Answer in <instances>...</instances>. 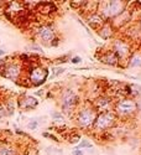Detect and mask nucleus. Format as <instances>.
Listing matches in <instances>:
<instances>
[{
  "instance_id": "nucleus-9",
  "label": "nucleus",
  "mask_w": 141,
  "mask_h": 155,
  "mask_svg": "<svg viewBox=\"0 0 141 155\" xmlns=\"http://www.w3.org/2000/svg\"><path fill=\"white\" fill-rule=\"evenodd\" d=\"M34 35H35V39H37L38 41H40L38 43H41V45H43V46H48V47H50L51 41L58 34H57L56 28H55L53 24L47 23V24L40 25L38 28L35 30Z\"/></svg>"
},
{
  "instance_id": "nucleus-5",
  "label": "nucleus",
  "mask_w": 141,
  "mask_h": 155,
  "mask_svg": "<svg viewBox=\"0 0 141 155\" xmlns=\"http://www.w3.org/2000/svg\"><path fill=\"white\" fill-rule=\"evenodd\" d=\"M116 122H118V117L115 116V113H114L113 110L100 112V113L97 114L95 121L93 123V127H92L90 132L98 133V134L99 133L103 134V133L113 129V128L116 125Z\"/></svg>"
},
{
  "instance_id": "nucleus-28",
  "label": "nucleus",
  "mask_w": 141,
  "mask_h": 155,
  "mask_svg": "<svg viewBox=\"0 0 141 155\" xmlns=\"http://www.w3.org/2000/svg\"><path fill=\"white\" fill-rule=\"evenodd\" d=\"M72 155H84V152L81 149H74L72 152Z\"/></svg>"
},
{
  "instance_id": "nucleus-6",
  "label": "nucleus",
  "mask_w": 141,
  "mask_h": 155,
  "mask_svg": "<svg viewBox=\"0 0 141 155\" xmlns=\"http://www.w3.org/2000/svg\"><path fill=\"white\" fill-rule=\"evenodd\" d=\"M24 73H25L24 65L19 60H14V57H10V59H6V63L1 70V72H0V76L10 79L12 82L19 83L21 78H23Z\"/></svg>"
},
{
  "instance_id": "nucleus-31",
  "label": "nucleus",
  "mask_w": 141,
  "mask_h": 155,
  "mask_svg": "<svg viewBox=\"0 0 141 155\" xmlns=\"http://www.w3.org/2000/svg\"><path fill=\"white\" fill-rule=\"evenodd\" d=\"M140 25H141V20H140Z\"/></svg>"
},
{
  "instance_id": "nucleus-19",
  "label": "nucleus",
  "mask_w": 141,
  "mask_h": 155,
  "mask_svg": "<svg viewBox=\"0 0 141 155\" xmlns=\"http://www.w3.org/2000/svg\"><path fill=\"white\" fill-rule=\"evenodd\" d=\"M93 148V144L90 143V141H88V140H82L81 139V141L77 144V149H92Z\"/></svg>"
},
{
  "instance_id": "nucleus-22",
  "label": "nucleus",
  "mask_w": 141,
  "mask_h": 155,
  "mask_svg": "<svg viewBox=\"0 0 141 155\" xmlns=\"http://www.w3.org/2000/svg\"><path fill=\"white\" fill-rule=\"evenodd\" d=\"M68 141L70 144H78L79 141H81V135L79 134H72V136H70V138H68Z\"/></svg>"
},
{
  "instance_id": "nucleus-2",
  "label": "nucleus",
  "mask_w": 141,
  "mask_h": 155,
  "mask_svg": "<svg viewBox=\"0 0 141 155\" xmlns=\"http://www.w3.org/2000/svg\"><path fill=\"white\" fill-rule=\"evenodd\" d=\"M97 110L94 109L92 103H84L79 104V107L76 109V112L73 113L74 122L76 125L79 129L83 130H90L93 127V123L97 117Z\"/></svg>"
},
{
  "instance_id": "nucleus-14",
  "label": "nucleus",
  "mask_w": 141,
  "mask_h": 155,
  "mask_svg": "<svg viewBox=\"0 0 141 155\" xmlns=\"http://www.w3.org/2000/svg\"><path fill=\"white\" fill-rule=\"evenodd\" d=\"M99 61L102 63L107 65V66H113V67H118L120 66V61H119L118 56L114 54V51H112L110 48L105 50L104 52H102V56L99 57Z\"/></svg>"
},
{
  "instance_id": "nucleus-7",
  "label": "nucleus",
  "mask_w": 141,
  "mask_h": 155,
  "mask_svg": "<svg viewBox=\"0 0 141 155\" xmlns=\"http://www.w3.org/2000/svg\"><path fill=\"white\" fill-rule=\"evenodd\" d=\"M113 112L115 116L121 119L124 118H130L138 112V102L133 98H127V97H123L121 99L114 102L113 105Z\"/></svg>"
},
{
  "instance_id": "nucleus-27",
  "label": "nucleus",
  "mask_w": 141,
  "mask_h": 155,
  "mask_svg": "<svg viewBox=\"0 0 141 155\" xmlns=\"http://www.w3.org/2000/svg\"><path fill=\"white\" fill-rule=\"evenodd\" d=\"M42 136H45V138H50V139L55 140V141H58V139H57L55 135H51L50 133H47V132H43V133H42Z\"/></svg>"
},
{
  "instance_id": "nucleus-17",
  "label": "nucleus",
  "mask_w": 141,
  "mask_h": 155,
  "mask_svg": "<svg viewBox=\"0 0 141 155\" xmlns=\"http://www.w3.org/2000/svg\"><path fill=\"white\" fill-rule=\"evenodd\" d=\"M127 62H129L127 63L129 67H141V54L140 52H135V54L130 56Z\"/></svg>"
},
{
  "instance_id": "nucleus-18",
  "label": "nucleus",
  "mask_w": 141,
  "mask_h": 155,
  "mask_svg": "<svg viewBox=\"0 0 141 155\" xmlns=\"http://www.w3.org/2000/svg\"><path fill=\"white\" fill-rule=\"evenodd\" d=\"M51 117L53 119V123H64V116L62 112H51Z\"/></svg>"
},
{
  "instance_id": "nucleus-30",
  "label": "nucleus",
  "mask_w": 141,
  "mask_h": 155,
  "mask_svg": "<svg viewBox=\"0 0 141 155\" xmlns=\"http://www.w3.org/2000/svg\"><path fill=\"white\" fill-rule=\"evenodd\" d=\"M6 54V51L4 50V48H0V57H3V56H5Z\"/></svg>"
},
{
  "instance_id": "nucleus-10",
  "label": "nucleus",
  "mask_w": 141,
  "mask_h": 155,
  "mask_svg": "<svg viewBox=\"0 0 141 155\" xmlns=\"http://www.w3.org/2000/svg\"><path fill=\"white\" fill-rule=\"evenodd\" d=\"M92 104H93L94 109L97 110V113L107 112V110H113L114 99L108 94H100L93 99Z\"/></svg>"
},
{
  "instance_id": "nucleus-11",
  "label": "nucleus",
  "mask_w": 141,
  "mask_h": 155,
  "mask_svg": "<svg viewBox=\"0 0 141 155\" xmlns=\"http://www.w3.org/2000/svg\"><path fill=\"white\" fill-rule=\"evenodd\" d=\"M40 104V101L35 96H29V94H21L17 98V107L20 110L24 112H29V110H34L37 108Z\"/></svg>"
},
{
  "instance_id": "nucleus-1",
  "label": "nucleus",
  "mask_w": 141,
  "mask_h": 155,
  "mask_svg": "<svg viewBox=\"0 0 141 155\" xmlns=\"http://www.w3.org/2000/svg\"><path fill=\"white\" fill-rule=\"evenodd\" d=\"M25 76L27 78L29 87H40L45 83L50 77V70L47 66L41 63H34L29 62L27 65H24Z\"/></svg>"
},
{
  "instance_id": "nucleus-26",
  "label": "nucleus",
  "mask_w": 141,
  "mask_h": 155,
  "mask_svg": "<svg viewBox=\"0 0 141 155\" xmlns=\"http://www.w3.org/2000/svg\"><path fill=\"white\" fill-rule=\"evenodd\" d=\"M69 56H70L69 54L67 56H61V57H58V59H56V62L57 63H62V62H67V61L69 62V60H70Z\"/></svg>"
},
{
  "instance_id": "nucleus-32",
  "label": "nucleus",
  "mask_w": 141,
  "mask_h": 155,
  "mask_svg": "<svg viewBox=\"0 0 141 155\" xmlns=\"http://www.w3.org/2000/svg\"><path fill=\"white\" fill-rule=\"evenodd\" d=\"M0 43H1V40H0Z\"/></svg>"
},
{
  "instance_id": "nucleus-3",
  "label": "nucleus",
  "mask_w": 141,
  "mask_h": 155,
  "mask_svg": "<svg viewBox=\"0 0 141 155\" xmlns=\"http://www.w3.org/2000/svg\"><path fill=\"white\" fill-rule=\"evenodd\" d=\"M58 104L61 109H62V114H67V116H73L76 109L81 104V99H79L78 93L72 90V88H64V90L60 93L58 98Z\"/></svg>"
},
{
  "instance_id": "nucleus-25",
  "label": "nucleus",
  "mask_w": 141,
  "mask_h": 155,
  "mask_svg": "<svg viewBox=\"0 0 141 155\" xmlns=\"http://www.w3.org/2000/svg\"><path fill=\"white\" fill-rule=\"evenodd\" d=\"M69 62L70 63H73V65H78V63H81L82 62V57L81 56H73V57H70Z\"/></svg>"
},
{
  "instance_id": "nucleus-12",
  "label": "nucleus",
  "mask_w": 141,
  "mask_h": 155,
  "mask_svg": "<svg viewBox=\"0 0 141 155\" xmlns=\"http://www.w3.org/2000/svg\"><path fill=\"white\" fill-rule=\"evenodd\" d=\"M84 19H86V21H87V24H88V26L92 29V30H94L95 32L98 31L102 26L107 23L103 17H102V15L99 14L98 11H94V12H89V14H87V15H84Z\"/></svg>"
},
{
  "instance_id": "nucleus-20",
  "label": "nucleus",
  "mask_w": 141,
  "mask_h": 155,
  "mask_svg": "<svg viewBox=\"0 0 141 155\" xmlns=\"http://www.w3.org/2000/svg\"><path fill=\"white\" fill-rule=\"evenodd\" d=\"M63 72H66V68H63V67H53L52 68V76H51V78H56V77H58V76H61Z\"/></svg>"
},
{
  "instance_id": "nucleus-23",
  "label": "nucleus",
  "mask_w": 141,
  "mask_h": 155,
  "mask_svg": "<svg viewBox=\"0 0 141 155\" xmlns=\"http://www.w3.org/2000/svg\"><path fill=\"white\" fill-rule=\"evenodd\" d=\"M30 48H31L32 51H36V52H38V54H42V52H43V50H42V46H40L37 42H34L32 45H30Z\"/></svg>"
},
{
  "instance_id": "nucleus-29",
  "label": "nucleus",
  "mask_w": 141,
  "mask_h": 155,
  "mask_svg": "<svg viewBox=\"0 0 141 155\" xmlns=\"http://www.w3.org/2000/svg\"><path fill=\"white\" fill-rule=\"evenodd\" d=\"M5 116V110H4V104L0 103V117Z\"/></svg>"
},
{
  "instance_id": "nucleus-21",
  "label": "nucleus",
  "mask_w": 141,
  "mask_h": 155,
  "mask_svg": "<svg viewBox=\"0 0 141 155\" xmlns=\"http://www.w3.org/2000/svg\"><path fill=\"white\" fill-rule=\"evenodd\" d=\"M38 128V122L37 119H30V121L27 122V129L30 130H35Z\"/></svg>"
},
{
  "instance_id": "nucleus-24",
  "label": "nucleus",
  "mask_w": 141,
  "mask_h": 155,
  "mask_svg": "<svg viewBox=\"0 0 141 155\" xmlns=\"http://www.w3.org/2000/svg\"><path fill=\"white\" fill-rule=\"evenodd\" d=\"M60 42H61V37L58 36V35H57V36L52 40L51 41V43H50V47H57L60 45Z\"/></svg>"
},
{
  "instance_id": "nucleus-16",
  "label": "nucleus",
  "mask_w": 141,
  "mask_h": 155,
  "mask_svg": "<svg viewBox=\"0 0 141 155\" xmlns=\"http://www.w3.org/2000/svg\"><path fill=\"white\" fill-rule=\"evenodd\" d=\"M0 155H19V150L14 144L3 141L0 143Z\"/></svg>"
},
{
  "instance_id": "nucleus-15",
  "label": "nucleus",
  "mask_w": 141,
  "mask_h": 155,
  "mask_svg": "<svg viewBox=\"0 0 141 155\" xmlns=\"http://www.w3.org/2000/svg\"><path fill=\"white\" fill-rule=\"evenodd\" d=\"M97 34H98L103 40L108 41V40H113L114 39V35H115V29H114V26L112 25V23L107 21V23H105L102 28L97 31Z\"/></svg>"
},
{
  "instance_id": "nucleus-4",
  "label": "nucleus",
  "mask_w": 141,
  "mask_h": 155,
  "mask_svg": "<svg viewBox=\"0 0 141 155\" xmlns=\"http://www.w3.org/2000/svg\"><path fill=\"white\" fill-rule=\"evenodd\" d=\"M125 1H98V11L105 21H112L126 10Z\"/></svg>"
},
{
  "instance_id": "nucleus-13",
  "label": "nucleus",
  "mask_w": 141,
  "mask_h": 155,
  "mask_svg": "<svg viewBox=\"0 0 141 155\" xmlns=\"http://www.w3.org/2000/svg\"><path fill=\"white\" fill-rule=\"evenodd\" d=\"M34 9L37 11V14L43 15V16H51L56 14L57 11V5L52 1H38L35 4Z\"/></svg>"
},
{
  "instance_id": "nucleus-8",
  "label": "nucleus",
  "mask_w": 141,
  "mask_h": 155,
  "mask_svg": "<svg viewBox=\"0 0 141 155\" xmlns=\"http://www.w3.org/2000/svg\"><path fill=\"white\" fill-rule=\"evenodd\" d=\"M109 48L112 51H114V54L118 56L119 61H120V66H121L123 61L127 62L130 59V56L133 55L130 42L127 41L126 39H123V37H114L112 40V42H110Z\"/></svg>"
}]
</instances>
